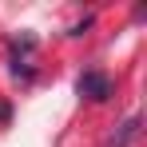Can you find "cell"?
<instances>
[{
	"mask_svg": "<svg viewBox=\"0 0 147 147\" xmlns=\"http://www.w3.org/2000/svg\"><path fill=\"white\" fill-rule=\"evenodd\" d=\"M76 92L84 99H92V103H107L111 92H115V84H111V76H103V72H84L76 80Z\"/></svg>",
	"mask_w": 147,
	"mask_h": 147,
	"instance_id": "obj_1",
	"label": "cell"
},
{
	"mask_svg": "<svg viewBox=\"0 0 147 147\" xmlns=\"http://www.w3.org/2000/svg\"><path fill=\"white\" fill-rule=\"evenodd\" d=\"M135 139H139V115H127V119L107 135V143H103V147H131Z\"/></svg>",
	"mask_w": 147,
	"mask_h": 147,
	"instance_id": "obj_2",
	"label": "cell"
}]
</instances>
